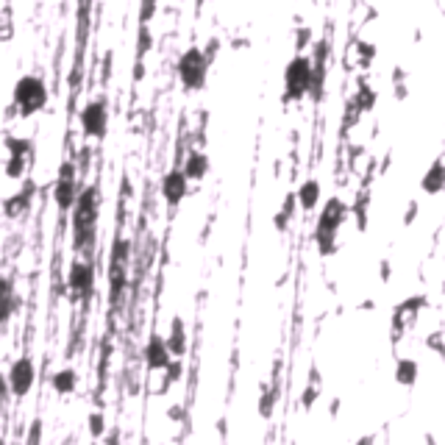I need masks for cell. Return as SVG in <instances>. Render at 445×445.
<instances>
[{
  "label": "cell",
  "mask_w": 445,
  "mask_h": 445,
  "mask_svg": "<svg viewBox=\"0 0 445 445\" xmlns=\"http://www.w3.org/2000/svg\"><path fill=\"white\" fill-rule=\"evenodd\" d=\"M97 212H100V198H97V186L92 184L87 189H81V195H78V201L73 206V239H76V251L92 248L89 242L95 239Z\"/></svg>",
  "instance_id": "1"
},
{
  "label": "cell",
  "mask_w": 445,
  "mask_h": 445,
  "mask_svg": "<svg viewBox=\"0 0 445 445\" xmlns=\"http://www.w3.org/2000/svg\"><path fill=\"white\" fill-rule=\"evenodd\" d=\"M209 61H212V56L206 53V47H186V50L178 56L176 70H178V81L184 84V89L198 92V89L206 87Z\"/></svg>",
  "instance_id": "2"
},
{
  "label": "cell",
  "mask_w": 445,
  "mask_h": 445,
  "mask_svg": "<svg viewBox=\"0 0 445 445\" xmlns=\"http://www.w3.org/2000/svg\"><path fill=\"white\" fill-rule=\"evenodd\" d=\"M312 78H314V61L307 56H295L284 67V97L287 100H301L309 95Z\"/></svg>",
  "instance_id": "3"
},
{
  "label": "cell",
  "mask_w": 445,
  "mask_h": 445,
  "mask_svg": "<svg viewBox=\"0 0 445 445\" xmlns=\"http://www.w3.org/2000/svg\"><path fill=\"white\" fill-rule=\"evenodd\" d=\"M47 103V87L40 76H23L17 84H14V106H17V114L23 117H31L37 114Z\"/></svg>",
  "instance_id": "4"
},
{
  "label": "cell",
  "mask_w": 445,
  "mask_h": 445,
  "mask_svg": "<svg viewBox=\"0 0 445 445\" xmlns=\"http://www.w3.org/2000/svg\"><path fill=\"white\" fill-rule=\"evenodd\" d=\"M78 178H76V165L73 162H64L61 170H59V178L53 184V201L59 206V212H67L76 206L78 201Z\"/></svg>",
  "instance_id": "5"
},
{
  "label": "cell",
  "mask_w": 445,
  "mask_h": 445,
  "mask_svg": "<svg viewBox=\"0 0 445 445\" xmlns=\"http://www.w3.org/2000/svg\"><path fill=\"white\" fill-rule=\"evenodd\" d=\"M8 390L14 398H25L31 390H34V381H37V367L28 356H20L11 367H8Z\"/></svg>",
  "instance_id": "6"
},
{
  "label": "cell",
  "mask_w": 445,
  "mask_h": 445,
  "mask_svg": "<svg viewBox=\"0 0 445 445\" xmlns=\"http://www.w3.org/2000/svg\"><path fill=\"white\" fill-rule=\"evenodd\" d=\"M67 287H70V295L73 301H87L92 298V290H95V267L84 262V259H76L70 265L67 273Z\"/></svg>",
  "instance_id": "7"
},
{
  "label": "cell",
  "mask_w": 445,
  "mask_h": 445,
  "mask_svg": "<svg viewBox=\"0 0 445 445\" xmlns=\"http://www.w3.org/2000/svg\"><path fill=\"white\" fill-rule=\"evenodd\" d=\"M106 126H109L106 103L103 100H89L87 106L81 109V131H84V136L100 139L106 134Z\"/></svg>",
  "instance_id": "8"
},
{
  "label": "cell",
  "mask_w": 445,
  "mask_h": 445,
  "mask_svg": "<svg viewBox=\"0 0 445 445\" xmlns=\"http://www.w3.org/2000/svg\"><path fill=\"white\" fill-rule=\"evenodd\" d=\"M173 351H170V345H167V340L165 337H150L148 340V345H145V364L150 367V370H167L170 364H173Z\"/></svg>",
  "instance_id": "9"
},
{
  "label": "cell",
  "mask_w": 445,
  "mask_h": 445,
  "mask_svg": "<svg viewBox=\"0 0 445 445\" xmlns=\"http://www.w3.org/2000/svg\"><path fill=\"white\" fill-rule=\"evenodd\" d=\"M186 192H189V176L184 173V167L165 173V178H162V195H165V201L170 206H178L186 198Z\"/></svg>",
  "instance_id": "10"
},
{
  "label": "cell",
  "mask_w": 445,
  "mask_h": 445,
  "mask_svg": "<svg viewBox=\"0 0 445 445\" xmlns=\"http://www.w3.org/2000/svg\"><path fill=\"white\" fill-rule=\"evenodd\" d=\"M345 203L340 201V198H334V201H328L326 203V209L320 212V220H317V231L314 234H334L337 237V231H340V225L345 220Z\"/></svg>",
  "instance_id": "11"
},
{
  "label": "cell",
  "mask_w": 445,
  "mask_h": 445,
  "mask_svg": "<svg viewBox=\"0 0 445 445\" xmlns=\"http://www.w3.org/2000/svg\"><path fill=\"white\" fill-rule=\"evenodd\" d=\"M50 384H53V390H56L59 396H73L76 387H78V373H76L73 367H61V370H56V373L50 376Z\"/></svg>",
  "instance_id": "12"
},
{
  "label": "cell",
  "mask_w": 445,
  "mask_h": 445,
  "mask_svg": "<svg viewBox=\"0 0 445 445\" xmlns=\"http://www.w3.org/2000/svg\"><path fill=\"white\" fill-rule=\"evenodd\" d=\"M420 186H423V192L426 195H440L445 189V165L443 162H434L429 170H426V176L420 181Z\"/></svg>",
  "instance_id": "13"
},
{
  "label": "cell",
  "mask_w": 445,
  "mask_h": 445,
  "mask_svg": "<svg viewBox=\"0 0 445 445\" xmlns=\"http://www.w3.org/2000/svg\"><path fill=\"white\" fill-rule=\"evenodd\" d=\"M320 195H323V189H320V181L317 178H309V181H304L301 184V189H298V203H301V209L304 212H312L317 203H320Z\"/></svg>",
  "instance_id": "14"
},
{
  "label": "cell",
  "mask_w": 445,
  "mask_h": 445,
  "mask_svg": "<svg viewBox=\"0 0 445 445\" xmlns=\"http://www.w3.org/2000/svg\"><path fill=\"white\" fill-rule=\"evenodd\" d=\"M123 290H126V265L123 262H112L109 265V298L114 304H120Z\"/></svg>",
  "instance_id": "15"
},
{
  "label": "cell",
  "mask_w": 445,
  "mask_h": 445,
  "mask_svg": "<svg viewBox=\"0 0 445 445\" xmlns=\"http://www.w3.org/2000/svg\"><path fill=\"white\" fill-rule=\"evenodd\" d=\"M167 345H170V351L176 359L186 354V326H184V320L181 317H173V323H170V337H167Z\"/></svg>",
  "instance_id": "16"
},
{
  "label": "cell",
  "mask_w": 445,
  "mask_h": 445,
  "mask_svg": "<svg viewBox=\"0 0 445 445\" xmlns=\"http://www.w3.org/2000/svg\"><path fill=\"white\" fill-rule=\"evenodd\" d=\"M184 173L189 176V181H201V178L209 173V159H206V153H201V150H192V153L186 156Z\"/></svg>",
  "instance_id": "17"
},
{
  "label": "cell",
  "mask_w": 445,
  "mask_h": 445,
  "mask_svg": "<svg viewBox=\"0 0 445 445\" xmlns=\"http://www.w3.org/2000/svg\"><path fill=\"white\" fill-rule=\"evenodd\" d=\"M417 376H420V367H417L415 359H400L398 364H396V381H398L400 387H415Z\"/></svg>",
  "instance_id": "18"
},
{
  "label": "cell",
  "mask_w": 445,
  "mask_h": 445,
  "mask_svg": "<svg viewBox=\"0 0 445 445\" xmlns=\"http://www.w3.org/2000/svg\"><path fill=\"white\" fill-rule=\"evenodd\" d=\"M23 167H25V156H8V167H6V173L14 178L23 173Z\"/></svg>",
  "instance_id": "19"
},
{
  "label": "cell",
  "mask_w": 445,
  "mask_h": 445,
  "mask_svg": "<svg viewBox=\"0 0 445 445\" xmlns=\"http://www.w3.org/2000/svg\"><path fill=\"white\" fill-rule=\"evenodd\" d=\"M273 398H275L273 393L262 396V406H259V415H262V417H270V415H273Z\"/></svg>",
  "instance_id": "20"
},
{
  "label": "cell",
  "mask_w": 445,
  "mask_h": 445,
  "mask_svg": "<svg viewBox=\"0 0 445 445\" xmlns=\"http://www.w3.org/2000/svg\"><path fill=\"white\" fill-rule=\"evenodd\" d=\"M156 11V0H142V23H148Z\"/></svg>",
  "instance_id": "21"
},
{
  "label": "cell",
  "mask_w": 445,
  "mask_h": 445,
  "mask_svg": "<svg viewBox=\"0 0 445 445\" xmlns=\"http://www.w3.org/2000/svg\"><path fill=\"white\" fill-rule=\"evenodd\" d=\"M89 423H92V434L100 437V434H103V417H100V415H92Z\"/></svg>",
  "instance_id": "22"
}]
</instances>
